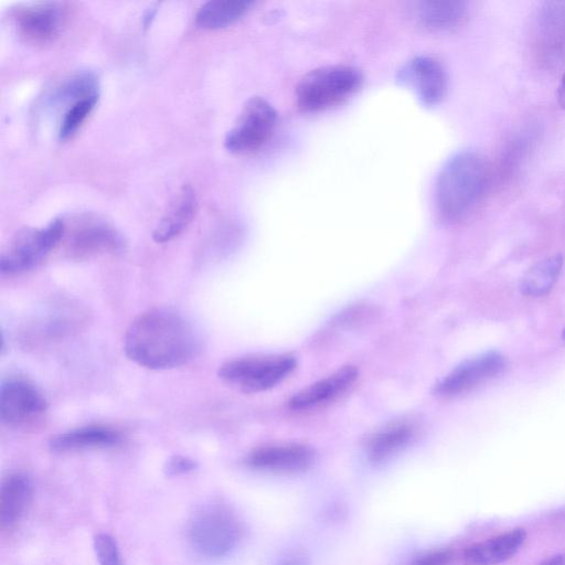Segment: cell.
Instances as JSON below:
<instances>
[{
    "instance_id": "obj_16",
    "label": "cell",
    "mask_w": 565,
    "mask_h": 565,
    "mask_svg": "<svg viewBox=\"0 0 565 565\" xmlns=\"http://www.w3.org/2000/svg\"><path fill=\"white\" fill-rule=\"evenodd\" d=\"M358 370L345 367L329 377L314 383L295 394L290 400V408L295 411L309 410L335 400L354 385Z\"/></svg>"
},
{
    "instance_id": "obj_10",
    "label": "cell",
    "mask_w": 565,
    "mask_h": 565,
    "mask_svg": "<svg viewBox=\"0 0 565 565\" xmlns=\"http://www.w3.org/2000/svg\"><path fill=\"white\" fill-rule=\"evenodd\" d=\"M535 51L547 69H558L565 62V2H549L539 9L535 25Z\"/></svg>"
},
{
    "instance_id": "obj_26",
    "label": "cell",
    "mask_w": 565,
    "mask_h": 565,
    "mask_svg": "<svg viewBox=\"0 0 565 565\" xmlns=\"http://www.w3.org/2000/svg\"><path fill=\"white\" fill-rule=\"evenodd\" d=\"M94 551L99 565H124L119 546L108 533H99L94 539Z\"/></svg>"
},
{
    "instance_id": "obj_29",
    "label": "cell",
    "mask_w": 565,
    "mask_h": 565,
    "mask_svg": "<svg viewBox=\"0 0 565 565\" xmlns=\"http://www.w3.org/2000/svg\"><path fill=\"white\" fill-rule=\"evenodd\" d=\"M157 13V5L152 6L151 8H149L144 16V26L145 28H148L149 26L152 25V21L154 20V17L156 16Z\"/></svg>"
},
{
    "instance_id": "obj_9",
    "label": "cell",
    "mask_w": 565,
    "mask_h": 565,
    "mask_svg": "<svg viewBox=\"0 0 565 565\" xmlns=\"http://www.w3.org/2000/svg\"><path fill=\"white\" fill-rule=\"evenodd\" d=\"M15 25L21 37L34 45L55 41L66 25V9L60 3L39 2L17 6Z\"/></svg>"
},
{
    "instance_id": "obj_33",
    "label": "cell",
    "mask_w": 565,
    "mask_h": 565,
    "mask_svg": "<svg viewBox=\"0 0 565 565\" xmlns=\"http://www.w3.org/2000/svg\"><path fill=\"white\" fill-rule=\"evenodd\" d=\"M563 338L565 339V329H564V332H563Z\"/></svg>"
},
{
    "instance_id": "obj_3",
    "label": "cell",
    "mask_w": 565,
    "mask_h": 565,
    "mask_svg": "<svg viewBox=\"0 0 565 565\" xmlns=\"http://www.w3.org/2000/svg\"><path fill=\"white\" fill-rule=\"evenodd\" d=\"M243 529L236 515L220 505H207L191 517L187 538L198 556L209 559L227 557L242 539Z\"/></svg>"
},
{
    "instance_id": "obj_24",
    "label": "cell",
    "mask_w": 565,
    "mask_h": 565,
    "mask_svg": "<svg viewBox=\"0 0 565 565\" xmlns=\"http://www.w3.org/2000/svg\"><path fill=\"white\" fill-rule=\"evenodd\" d=\"M99 93V81L95 74L81 71L62 80L50 94L53 103H70L71 105Z\"/></svg>"
},
{
    "instance_id": "obj_7",
    "label": "cell",
    "mask_w": 565,
    "mask_h": 565,
    "mask_svg": "<svg viewBox=\"0 0 565 565\" xmlns=\"http://www.w3.org/2000/svg\"><path fill=\"white\" fill-rule=\"evenodd\" d=\"M276 120V111L268 101L251 98L243 105L238 120L225 138L227 151L236 155L257 152L270 140Z\"/></svg>"
},
{
    "instance_id": "obj_23",
    "label": "cell",
    "mask_w": 565,
    "mask_h": 565,
    "mask_svg": "<svg viewBox=\"0 0 565 565\" xmlns=\"http://www.w3.org/2000/svg\"><path fill=\"white\" fill-rule=\"evenodd\" d=\"M561 255H553L538 262L526 273L520 284L522 293L527 296L539 297L550 292L559 279L562 271Z\"/></svg>"
},
{
    "instance_id": "obj_4",
    "label": "cell",
    "mask_w": 565,
    "mask_h": 565,
    "mask_svg": "<svg viewBox=\"0 0 565 565\" xmlns=\"http://www.w3.org/2000/svg\"><path fill=\"white\" fill-rule=\"evenodd\" d=\"M362 74L348 66H329L306 74L296 89L297 104L305 112L323 111L345 101L361 87Z\"/></svg>"
},
{
    "instance_id": "obj_14",
    "label": "cell",
    "mask_w": 565,
    "mask_h": 565,
    "mask_svg": "<svg viewBox=\"0 0 565 565\" xmlns=\"http://www.w3.org/2000/svg\"><path fill=\"white\" fill-rule=\"evenodd\" d=\"M315 453L306 445L285 444L262 447L248 457V464L263 472L296 474L307 471Z\"/></svg>"
},
{
    "instance_id": "obj_12",
    "label": "cell",
    "mask_w": 565,
    "mask_h": 565,
    "mask_svg": "<svg viewBox=\"0 0 565 565\" xmlns=\"http://www.w3.org/2000/svg\"><path fill=\"white\" fill-rule=\"evenodd\" d=\"M47 411V401L33 383L8 378L0 388V420L8 426H23Z\"/></svg>"
},
{
    "instance_id": "obj_11",
    "label": "cell",
    "mask_w": 565,
    "mask_h": 565,
    "mask_svg": "<svg viewBox=\"0 0 565 565\" xmlns=\"http://www.w3.org/2000/svg\"><path fill=\"white\" fill-rule=\"evenodd\" d=\"M398 81L417 95L426 106L439 105L449 89V77L442 63L432 57H415L401 68Z\"/></svg>"
},
{
    "instance_id": "obj_32",
    "label": "cell",
    "mask_w": 565,
    "mask_h": 565,
    "mask_svg": "<svg viewBox=\"0 0 565 565\" xmlns=\"http://www.w3.org/2000/svg\"><path fill=\"white\" fill-rule=\"evenodd\" d=\"M283 565H304V561L303 559L298 558V556H296V558L286 560Z\"/></svg>"
},
{
    "instance_id": "obj_8",
    "label": "cell",
    "mask_w": 565,
    "mask_h": 565,
    "mask_svg": "<svg viewBox=\"0 0 565 565\" xmlns=\"http://www.w3.org/2000/svg\"><path fill=\"white\" fill-rule=\"evenodd\" d=\"M507 365L504 355L498 351H488L456 367L437 383L434 393L441 398L462 396L499 377L506 370Z\"/></svg>"
},
{
    "instance_id": "obj_18",
    "label": "cell",
    "mask_w": 565,
    "mask_h": 565,
    "mask_svg": "<svg viewBox=\"0 0 565 565\" xmlns=\"http://www.w3.org/2000/svg\"><path fill=\"white\" fill-rule=\"evenodd\" d=\"M527 532L515 529L498 537L477 543L468 548L464 554L466 565H497L513 558L524 546Z\"/></svg>"
},
{
    "instance_id": "obj_5",
    "label": "cell",
    "mask_w": 565,
    "mask_h": 565,
    "mask_svg": "<svg viewBox=\"0 0 565 565\" xmlns=\"http://www.w3.org/2000/svg\"><path fill=\"white\" fill-rule=\"evenodd\" d=\"M295 368L296 359L291 355L250 356L226 362L218 376L245 392L257 393L280 385Z\"/></svg>"
},
{
    "instance_id": "obj_2",
    "label": "cell",
    "mask_w": 565,
    "mask_h": 565,
    "mask_svg": "<svg viewBox=\"0 0 565 565\" xmlns=\"http://www.w3.org/2000/svg\"><path fill=\"white\" fill-rule=\"evenodd\" d=\"M488 177L482 155L465 151L450 158L437 177L435 200L440 217L457 223L471 216L485 195Z\"/></svg>"
},
{
    "instance_id": "obj_31",
    "label": "cell",
    "mask_w": 565,
    "mask_h": 565,
    "mask_svg": "<svg viewBox=\"0 0 565 565\" xmlns=\"http://www.w3.org/2000/svg\"><path fill=\"white\" fill-rule=\"evenodd\" d=\"M542 565H565V557L564 556L553 557L550 560L543 563Z\"/></svg>"
},
{
    "instance_id": "obj_17",
    "label": "cell",
    "mask_w": 565,
    "mask_h": 565,
    "mask_svg": "<svg viewBox=\"0 0 565 565\" xmlns=\"http://www.w3.org/2000/svg\"><path fill=\"white\" fill-rule=\"evenodd\" d=\"M198 198L193 187L185 185L169 207L166 215L158 222L153 239L157 243L172 241L183 233L196 217Z\"/></svg>"
},
{
    "instance_id": "obj_21",
    "label": "cell",
    "mask_w": 565,
    "mask_h": 565,
    "mask_svg": "<svg viewBox=\"0 0 565 565\" xmlns=\"http://www.w3.org/2000/svg\"><path fill=\"white\" fill-rule=\"evenodd\" d=\"M414 434L413 423L397 421L388 424L370 437L367 445L370 460L373 463L388 460V458L403 450L411 442Z\"/></svg>"
},
{
    "instance_id": "obj_15",
    "label": "cell",
    "mask_w": 565,
    "mask_h": 565,
    "mask_svg": "<svg viewBox=\"0 0 565 565\" xmlns=\"http://www.w3.org/2000/svg\"><path fill=\"white\" fill-rule=\"evenodd\" d=\"M468 4L462 0H425L414 4L412 15L421 28L432 33H445L465 23Z\"/></svg>"
},
{
    "instance_id": "obj_19",
    "label": "cell",
    "mask_w": 565,
    "mask_h": 565,
    "mask_svg": "<svg viewBox=\"0 0 565 565\" xmlns=\"http://www.w3.org/2000/svg\"><path fill=\"white\" fill-rule=\"evenodd\" d=\"M34 485L25 474L9 475L0 492V525L10 528L24 517L33 499Z\"/></svg>"
},
{
    "instance_id": "obj_30",
    "label": "cell",
    "mask_w": 565,
    "mask_h": 565,
    "mask_svg": "<svg viewBox=\"0 0 565 565\" xmlns=\"http://www.w3.org/2000/svg\"><path fill=\"white\" fill-rule=\"evenodd\" d=\"M558 99H559V103L561 105V108L563 110H565V73H564V76L562 77L561 83L559 85Z\"/></svg>"
},
{
    "instance_id": "obj_6",
    "label": "cell",
    "mask_w": 565,
    "mask_h": 565,
    "mask_svg": "<svg viewBox=\"0 0 565 565\" xmlns=\"http://www.w3.org/2000/svg\"><path fill=\"white\" fill-rule=\"evenodd\" d=\"M66 227L56 218L46 227L19 231L0 257V272L13 275L33 269L65 238Z\"/></svg>"
},
{
    "instance_id": "obj_25",
    "label": "cell",
    "mask_w": 565,
    "mask_h": 565,
    "mask_svg": "<svg viewBox=\"0 0 565 565\" xmlns=\"http://www.w3.org/2000/svg\"><path fill=\"white\" fill-rule=\"evenodd\" d=\"M100 94L93 95V97L80 100L69 106V109L63 115L61 121L59 137L60 140L66 141L72 137L80 129L81 125L94 110L95 105L99 101Z\"/></svg>"
},
{
    "instance_id": "obj_28",
    "label": "cell",
    "mask_w": 565,
    "mask_h": 565,
    "mask_svg": "<svg viewBox=\"0 0 565 565\" xmlns=\"http://www.w3.org/2000/svg\"><path fill=\"white\" fill-rule=\"evenodd\" d=\"M452 559L450 551H437L415 561L413 565H449Z\"/></svg>"
},
{
    "instance_id": "obj_20",
    "label": "cell",
    "mask_w": 565,
    "mask_h": 565,
    "mask_svg": "<svg viewBox=\"0 0 565 565\" xmlns=\"http://www.w3.org/2000/svg\"><path fill=\"white\" fill-rule=\"evenodd\" d=\"M121 434L105 426H87L53 437L50 447L53 452L68 453L94 449H108L121 442Z\"/></svg>"
},
{
    "instance_id": "obj_13",
    "label": "cell",
    "mask_w": 565,
    "mask_h": 565,
    "mask_svg": "<svg viewBox=\"0 0 565 565\" xmlns=\"http://www.w3.org/2000/svg\"><path fill=\"white\" fill-rule=\"evenodd\" d=\"M124 242L120 233L108 223L98 219L80 221L73 229L68 240V249L72 257L87 259L105 253H117L123 250Z\"/></svg>"
},
{
    "instance_id": "obj_22",
    "label": "cell",
    "mask_w": 565,
    "mask_h": 565,
    "mask_svg": "<svg viewBox=\"0 0 565 565\" xmlns=\"http://www.w3.org/2000/svg\"><path fill=\"white\" fill-rule=\"evenodd\" d=\"M253 5L249 0H211L198 10L197 25L210 30L226 28L247 15Z\"/></svg>"
},
{
    "instance_id": "obj_27",
    "label": "cell",
    "mask_w": 565,
    "mask_h": 565,
    "mask_svg": "<svg viewBox=\"0 0 565 565\" xmlns=\"http://www.w3.org/2000/svg\"><path fill=\"white\" fill-rule=\"evenodd\" d=\"M197 464L189 457L174 456L166 464V473L169 476H178L195 471Z\"/></svg>"
},
{
    "instance_id": "obj_1",
    "label": "cell",
    "mask_w": 565,
    "mask_h": 565,
    "mask_svg": "<svg viewBox=\"0 0 565 565\" xmlns=\"http://www.w3.org/2000/svg\"><path fill=\"white\" fill-rule=\"evenodd\" d=\"M201 348L196 328L169 308H154L138 316L125 334L127 358L151 370L174 369L193 360Z\"/></svg>"
}]
</instances>
